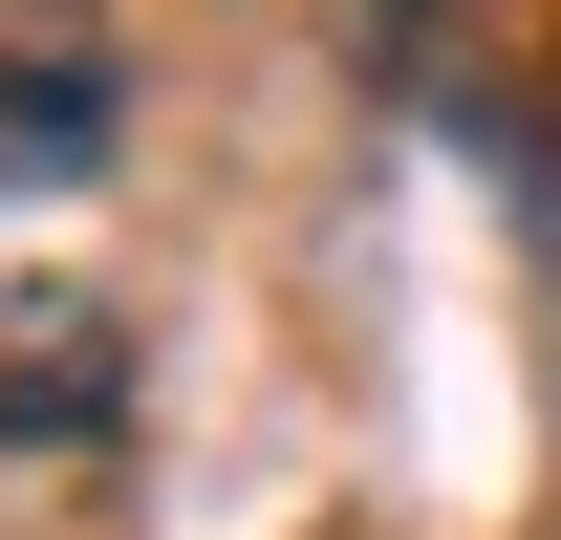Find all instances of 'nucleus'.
Segmentation results:
<instances>
[{
  "instance_id": "1",
  "label": "nucleus",
  "mask_w": 561,
  "mask_h": 540,
  "mask_svg": "<svg viewBox=\"0 0 561 540\" xmlns=\"http://www.w3.org/2000/svg\"><path fill=\"white\" fill-rule=\"evenodd\" d=\"M108 410H130L108 303H22V325H0V454H87Z\"/></svg>"
},
{
  "instance_id": "2",
  "label": "nucleus",
  "mask_w": 561,
  "mask_h": 540,
  "mask_svg": "<svg viewBox=\"0 0 561 540\" xmlns=\"http://www.w3.org/2000/svg\"><path fill=\"white\" fill-rule=\"evenodd\" d=\"M108 151V66H0V195H66Z\"/></svg>"
},
{
  "instance_id": "3",
  "label": "nucleus",
  "mask_w": 561,
  "mask_h": 540,
  "mask_svg": "<svg viewBox=\"0 0 561 540\" xmlns=\"http://www.w3.org/2000/svg\"><path fill=\"white\" fill-rule=\"evenodd\" d=\"M346 22H389V44H411V22H432V0H346Z\"/></svg>"
}]
</instances>
